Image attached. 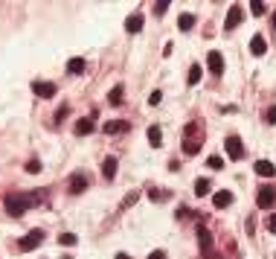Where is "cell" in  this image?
<instances>
[{
    "label": "cell",
    "mask_w": 276,
    "mask_h": 259,
    "mask_svg": "<svg viewBox=\"0 0 276 259\" xmlns=\"http://www.w3.org/2000/svg\"><path fill=\"white\" fill-rule=\"evenodd\" d=\"M44 201V193H9L6 195V213L9 216H24L30 207H35V204H41Z\"/></svg>",
    "instance_id": "6da1fadb"
},
{
    "label": "cell",
    "mask_w": 276,
    "mask_h": 259,
    "mask_svg": "<svg viewBox=\"0 0 276 259\" xmlns=\"http://www.w3.org/2000/svg\"><path fill=\"white\" fill-rule=\"evenodd\" d=\"M181 146H184V155H189V158L201 152V146H204V123L201 120H192L184 129V143Z\"/></svg>",
    "instance_id": "7a4b0ae2"
},
{
    "label": "cell",
    "mask_w": 276,
    "mask_h": 259,
    "mask_svg": "<svg viewBox=\"0 0 276 259\" xmlns=\"http://www.w3.org/2000/svg\"><path fill=\"white\" fill-rule=\"evenodd\" d=\"M41 242H44V230H41V227H35V230H30V233L21 239V251H24V254H30V251H35Z\"/></svg>",
    "instance_id": "3957f363"
},
{
    "label": "cell",
    "mask_w": 276,
    "mask_h": 259,
    "mask_svg": "<svg viewBox=\"0 0 276 259\" xmlns=\"http://www.w3.org/2000/svg\"><path fill=\"white\" fill-rule=\"evenodd\" d=\"M224 152H227V158H233V161H242V158H245V146H242V140H239L236 134L224 140Z\"/></svg>",
    "instance_id": "277c9868"
},
{
    "label": "cell",
    "mask_w": 276,
    "mask_h": 259,
    "mask_svg": "<svg viewBox=\"0 0 276 259\" xmlns=\"http://www.w3.org/2000/svg\"><path fill=\"white\" fill-rule=\"evenodd\" d=\"M256 204H259L262 210H271V207L276 204V190L274 187H262L259 195H256Z\"/></svg>",
    "instance_id": "5b68a950"
},
{
    "label": "cell",
    "mask_w": 276,
    "mask_h": 259,
    "mask_svg": "<svg viewBox=\"0 0 276 259\" xmlns=\"http://www.w3.org/2000/svg\"><path fill=\"white\" fill-rule=\"evenodd\" d=\"M56 85L53 82H32V94L35 97H41V99H50V97H56Z\"/></svg>",
    "instance_id": "8992f818"
},
{
    "label": "cell",
    "mask_w": 276,
    "mask_h": 259,
    "mask_svg": "<svg viewBox=\"0 0 276 259\" xmlns=\"http://www.w3.org/2000/svg\"><path fill=\"white\" fill-rule=\"evenodd\" d=\"M143 24H146V18H143L140 12H134V15H128V18H125V32L137 35L140 30H143Z\"/></svg>",
    "instance_id": "52a82bcc"
},
{
    "label": "cell",
    "mask_w": 276,
    "mask_h": 259,
    "mask_svg": "<svg viewBox=\"0 0 276 259\" xmlns=\"http://www.w3.org/2000/svg\"><path fill=\"white\" fill-rule=\"evenodd\" d=\"M207 67H210L213 76H221V73H224V59H221V53L210 50V56H207Z\"/></svg>",
    "instance_id": "ba28073f"
},
{
    "label": "cell",
    "mask_w": 276,
    "mask_h": 259,
    "mask_svg": "<svg viewBox=\"0 0 276 259\" xmlns=\"http://www.w3.org/2000/svg\"><path fill=\"white\" fill-rule=\"evenodd\" d=\"M67 190H70L73 195L85 193V190H88V178H85V175H70V181H67Z\"/></svg>",
    "instance_id": "9c48e42d"
},
{
    "label": "cell",
    "mask_w": 276,
    "mask_h": 259,
    "mask_svg": "<svg viewBox=\"0 0 276 259\" xmlns=\"http://www.w3.org/2000/svg\"><path fill=\"white\" fill-rule=\"evenodd\" d=\"M242 18H245V9H242V6H233V9L227 12V30H236V27L242 24Z\"/></svg>",
    "instance_id": "30bf717a"
},
{
    "label": "cell",
    "mask_w": 276,
    "mask_h": 259,
    "mask_svg": "<svg viewBox=\"0 0 276 259\" xmlns=\"http://www.w3.org/2000/svg\"><path fill=\"white\" fill-rule=\"evenodd\" d=\"M250 53H253V56H265V53H268L265 35H253V38H250Z\"/></svg>",
    "instance_id": "8fae6325"
},
{
    "label": "cell",
    "mask_w": 276,
    "mask_h": 259,
    "mask_svg": "<svg viewBox=\"0 0 276 259\" xmlns=\"http://www.w3.org/2000/svg\"><path fill=\"white\" fill-rule=\"evenodd\" d=\"M117 158H105V163H102V178L105 181H114V175H117Z\"/></svg>",
    "instance_id": "7c38bea8"
},
{
    "label": "cell",
    "mask_w": 276,
    "mask_h": 259,
    "mask_svg": "<svg viewBox=\"0 0 276 259\" xmlns=\"http://www.w3.org/2000/svg\"><path fill=\"white\" fill-rule=\"evenodd\" d=\"M213 204L218 207V210H224V207H230L233 204V193H227V190H221V193L213 195Z\"/></svg>",
    "instance_id": "4fadbf2b"
},
{
    "label": "cell",
    "mask_w": 276,
    "mask_h": 259,
    "mask_svg": "<svg viewBox=\"0 0 276 259\" xmlns=\"http://www.w3.org/2000/svg\"><path fill=\"white\" fill-rule=\"evenodd\" d=\"M256 175H262V178H274L276 166L271 161H259V163H256Z\"/></svg>",
    "instance_id": "5bb4252c"
},
{
    "label": "cell",
    "mask_w": 276,
    "mask_h": 259,
    "mask_svg": "<svg viewBox=\"0 0 276 259\" xmlns=\"http://www.w3.org/2000/svg\"><path fill=\"white\" fill-rule=\"evenodd\" d=\"M76 134H79V137H85V134H91L93 131V117H82V120H79V123H76Z\"/></svg>",
    "instance_id": "9a60e30c"
},
{
    "label": "cell",
    "mask_w": 276,
    "mask_h": 259,
    "mask_svg": "<svg viewBox=\"0 0 276 259\" xmlns=\"http://www.w3.org/2000/svg\"><path fill=\"white\" fill-rule=\"evenodd\" d=\"M198 239H201V254H204V257H210V245H213V239H210L207 227H198Z\"/></svg>",
    "instance_id": "2e32d148"
},
{
    "label": "cell",
    "mask_w": 276,
    "mask_h": 259,
    "mask_svg": "<svg viewBox=\"0 0 276 259\" xmlns=\"http://www.w3.org/2000/svg\"><path fill=\"white\" fill-rule=\"evenodd\" d=\"M195 27V15H189V12H184L181 18H178V30H184V32H189Z\"/></svg>",
    "instance_id": "e0dca14e"
},
{
    "label": "cell",
    "mask_w": 276,
    "mask_h": 259,
    "mask_svg": "<svg viewBox=\"0 0 276 259\" xmlns=\"http://www.w3.org/2000/svg\"><path fill=\"white\" fill-rule=\"evenodd\" d=\"M85 70V59H70L67 62V73H73V76H79Z\"/></svg>",
    "instance_id": "ac0fdd59"
},
{
    "label": "cell",
    "mask_w": 276,
    "mask_h": 259,
    "mask_svg": "<svg viewBox=\"0 0 276 259\" xmlns=\"http://www.w3.org/2000/svg\"><path fill=\"white\" fill-rule=\"evenodd\" d=\"M210 190H213V187H210V181H207V178H198V181H195V195H201V198H204Z\"/></svg>",
    "instance_id": "d6986e66"
},
{
    "label": "cell",
    "mask_w": 276,
    "mask_h": 259,
    "mask_svg": "<svg viewBox=\"0 0 276 259\" xmlns=\"http://www.w3.org/2000/svg\"><path fill=\"white\" fill-rule=\"evenodd\" d=\"M201 76H204L201 65H192V67H189V85H198V82H201Z\"/></svg>",
    "instance_id": "ffe728a7"
},
{
    "label": "cell",
    "mask_w": 276,
    "mask_h": 259,
    "mask_svg": "<svg viewBox=\"0 0 276 259\" xmlns=\"http://www.w3.org/2000/svg\"><path fill=\"white\" fill-rule=\"evenodd\" d=\"M108 102H111V105H123V85H117V88L108 94Z\"/></svg>",
    "instance_id": "44dd1931"
},
{
    "label": "cell",
    "mask_w": 276,
    "mask_h": 259,
    "mask_svg": "<svg viewBox=\"0 0 276 259\" xmlns=\"http://www.w3.org/2000/svg\"><path fill=\"white\" fill-rule=\"evenodd\" d=\"M105 134H117V131H128V123H105Z\"/></svg>",
    "instance_id": "7402d4cb"
},
{
    "label": "cell",
    "mask_w": 276,
    "mask_h": 259,
    "mask_svg": "<svg viewBox=\"0 0 276 259\" xmlns=\"http://www.w3.org/2000/svg\"><path fill=\"white\" fill-rule=\"evenodd\" d=\"M250 12H253V15H256V18H262V15H265V12H268V6H265V3H262V0H253V3H250Z\"/></svg>",
    "instance_id": "603a6c76"
},
{
    "label": "cell",
    "mask_w": 276,
    "mask_h": 259,
    "mask_svg": "<svg viewBox=\"0 0 276 259\" xmlns=\"http://www.w3.org/2000/svg\"><path fill=\"white\" fill-rule=\"evenodd\" d=\"M149 143H152L154 149L160 146V126H152V129H149Z\"/></svg>",
    "instance_id": "cb8c5ba5"
},
{
    "label": "cell",
    "mask_w": 276,
    "mask_h": 259,
    "mask_svg": "<svg viewBox=\"0 0 276 259\" xmlns=\"http://www.w3.org/2000/svg\"><path fill=\"white\" fill-rule=\"evenodd\" d=\"M59 242H61L64 248H73V245H76V242H79V239H76V236H73V233H61V236H59Z\"/></svg>",
    "instance_id": "d4e9b609"
},
{
    "label": "cell",
    "mask_w": 276,
    "mask_h": 259,
    "mask_svg": "<svg viewBox=\"0 0 276 259\" xmlns=\"http://www.w3.org/2000/svg\"><path fill=\"white\" fill-rule=\"evenodd\" d=\"M27 172H30V175H38V172H41V161H38V158H32V161L27 163Z\"/></svg>",
    "instance_id": "484cf974"
},
{
    "label": "cell",
    "mask_w": 276,
    "mask_h": 259,
    "mask_svg": "<svg viewBox=\"0 0 276 259\" xmlns=\"http://www.w3.org/2000/svg\"><path fill=\"white\" fill-rule=\"evenodd\" d=\"M207 166H210V169H215V172H218V169H224V161H221L218 155H213V158L207 161Z\"/></svg>",
    "instance_id": "4316f807"
},
{
    "label": "cell",
    "mask_w": 276,
    "mask_h": 259,
    "mask_svg": "<svg viewBox=\"0 0 276 259\" xmlns=\"http://www.w3.org/2000/svg\"><path fill=\"white\" fill-rule=\"evenodd\" d=\"M166 9H169V0H157L154 3V15H166Z\"/></svg>",
    "instance_id": "83f0119b"
},
{
    "label": "cell",
    "mask_w": 276,
    "mask_h": 259,
    "mask_svg": "<svg viewBox=\"0 0 276 259\" xmlns=\"http://www.w3.org/2000/svg\"><path fill=\"white\" fill-rule=\"evenodd\" d=\"M265 123H271V126L276 123V105H271V108L265 111Z\"/></svg>",
    "instance_id": "f1b7e54d"
},
{
    "label": "cell",
    "mask_w": 276,
    "mask_h": 259,
    "mask_svg": "<svg viewBox=\"0 0 276 259\" xmlns=\"http://www.w3.org/2000/svg\"><path fill=\"white\" fill-rule=\"evenodd\" d=\"M160 99H163V94H160V91H154L152 97H149V105H160Z\"/></svg>",
    "instance_id": "f546056e"
},
{
    "label": "cell",
    "mask_w": 276,
    "mask_h": 259,
    "mask_svg": "<svg viewBox=\"0 0 276 259\" xmlns=\"http://www.w3.org/2000/svg\"><path fill=\"white\" fill-rule=\"evenodd\" d=\"M137 198H140V193H131V195H128V198H125V204H123V207H131V204H134Z\"/></svg>",
    "instance_id": "4dcf8cb0"
},
{
    "label": "cell",
    "mask_w": 276,
    "mask_h": 259,
    "mask_svg": "<svg viewBox=\"0 0 276 259\" xmlns=\"http://www.w3.org/2000/svg\"><path fill=\"white\" fill-rule=\"evenodd\" d=\"M268 230H271V233H276V216H271V219H268Z\"/></svg>",
    "instance_id": "1f68e13d"
},
{
    "label": "cell",
    "mask_w": 276,
    "mask_h": 259,
    "mask_svg": "<svg viewBox=\"0 0 276 259\" xmlns=\"http://www.w3.org/2000/svg\"><path fill=\"white\" fill-rule=\"evenodd\" d=\"M149 259H166V251H152V257Z\"/></svg>",
    "instance_id": "d6a6232c"
},
{
    "label": "cell",
    "mask_w": 276,
    "mask_h": 259,
    "mask_svg": "<svg viewBox=\"0 0 276 259\" xmlns=\"http://www.w3.org/2000/svg\"><path fill=\"white\" fill-rule=\"evenodd\" d=\"M117 259H131V257H128V254H117Z\"/></svg>",
    "instance_id": "836d02e7"
},
{
    "label": "cell",
    "mask_w": 276,
    "mask_h": 259,
    "mask_svg": "<svg viewBox=\"0 0 276 259\" xmlns=\"http://www.w3.org/2000/svg\"><path fill=\"white\" fill-rule=\"evenodd\" d=\"M274 30H276V12H274Z\"/></svg>",
    "instance_id": "e575fe53"
}]
</instances>
